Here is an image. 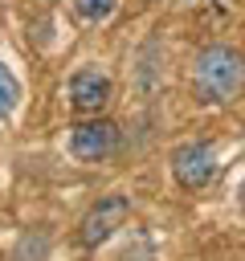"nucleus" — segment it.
I'll return each mask as SVG.
<instances>
[{
  "mask_svg": "<svg viewBox=\"0 0 245 261\" xmlns=\"http://www.w3.org/2000/svg\"><path fill=\"white\" fill-rule=\"evenodd\" d=\"M196 98L208 106H225L245 90V57L233 45H204L192 65Z\"/></svg>",
  "mask_w": 245,
  "mask_h": 261,
  "instance_id": "f257e3e1",
  "label": "nucleus"
},
{
  "mask_svg": "<svg viewBox=\"0 0 245 261\" xmlns=\"http://www.w3.org/2000/svg\"><path fill=\"white\" fill-rule=\"evenodd\" d=\"M237 196H241V204H245V179H241V188H237Z\"/></svg>",
  "mask_w": 245,
  "mask_h": 261,
  "instance_id": "6e6552de",
  "label": "nucleus"
},
{
  "mask_svg": "<svg viewBox=\"0 0 245 261\" xmlns=\"http://www.w3.org/2000/svg\"><path fill=\"white\" fill-rule=\"evenodd\" d=\"M172 175H176V184L188 188V192L208 188L212 175H216V151H212L208 143H180V147L172 151Z\"/></svg>",
  "mask_w": 245,
  "mask_h": 261,
  "instance_id": "20e7f679",
  "label": "nucleus"
},
{
  "mask_svg": "<svg viewBox=\"0 0 245 261\" xmlns=\"http://www.w3.org/2000/svg\"><path fill=\"white\" fill-rule=\"evenodd\" d=\"M127 216H131V200H127L122 192L98 196V200L86 208V216L78 220V245H82V249H98L102 241L114 237V228L127 224Z\"/></svg>",
  "mask_w": 245,
  "mask_h": 261,
  "instance_id": "f03ea898",
  "label": "nucleus"
},
{
  "mask_svg": "<svg viewBox=\"0 0 245 261\" xmlns=\"http://www.w3.org/2000/svg\"><path fill=\"white\" fill-rule=\"evenodd\" d=\"M241 37H245V24H241Z\"/></svg>",
  "mask_w": 245,
  "mask_h": 261,
  "instance_id": "1a4fd4ad",
  "label": "nucleus"
},
{
  "mask_svg": "<svg viewBox=\"0 0 245 261\" xmlns=\"http://www.w3.org/2000/svg\"><path fill=\"white\" fill-rule=\"evenodd\" d=\"M110 94H114V82H110L106 69L82 65V69L69 73V106L78 114H86V118L90 114H102V106L110 102Z\"/></svg>",
  "mask_w": 245,
  "mask_h": 261,
  "instance_id": "39448f33",
  "label": "nucleus"
},
{
  "mask_svg": "<svg viewBox=\"0 0 245 261\" xmlns=\"http://www.w3.org/2000/svg\"><path fill=\"white\" fill-rule=\"evenodd\" d=\"M114 4H118V0H74V12H78L82 20H90V24H102V20H110Z\"/></svg>",
  "mask_w": 245,
  "mask_h": 261,
  "instance_id": "0eeeda50",
  "label": "nucleus"
},
{
  "mask_svg": "<svg viewBox=\"0 0 245 261\" xmlns=\"http://www.w3.org/2000/svg\"><path fill=\"white\" fill-rule=\"evenodd\" d=\"M114 151H118V122H110L102 114H90V118L69 126V155L74 159L98 163V159H106Z\"/></svg>",
  "mask_w": 245,
  "mask_h": 261,
  "instance_id": "7ed1b4c3",
  "label": "nucleus"
},
{
  "mask_svg": "<svg viewBox=\"0 0 245 261\" xmlns=\"http://www.w3.org/2000/svg\"><path fill=\"white\" fill-rule=\"evenodd\" d=\"M16 106H20V82H16V73L0 61V122L12 118Z\"/></svg>",
  "mask_w": 245,
  "mask_h": 261,
  "instance_id": "423d86ee",
  "label": "nucleus"
}]
</instances>
